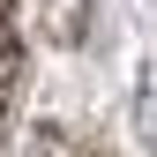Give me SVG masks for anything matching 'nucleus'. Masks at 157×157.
Listing matches in <instances>:
<instances>
[{"label":"nucleus","mask_w":157,"mask_h":157,"mask_svg":"<svg viewBox=\"0 0 157 157\" xmlns=\"http://www.w3.org/2000/svg\"><path fill=\"white\" fill-rule=\"evenodd\" d=\"M52 37H60V45L82 37V0H52Z\"/></svg>","instance_id":"nucleus-1"},{"label":"nucleus","mask_w":157,"mask_h":157,"mask_svg":"<svg viewBox=\"0 0 157 157\" xmlns=\"http://www.w3.org/2000/svg\"><path fill=\"white\" fill-rule=\"evenodd\" d=\"M15 75V23H8V0H0V82Z\"/></svg>","instance_id":"nucleus-2"}]
</instances>
